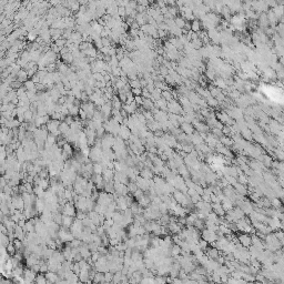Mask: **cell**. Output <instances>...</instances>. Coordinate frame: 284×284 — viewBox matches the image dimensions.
I'll return each instance as SVG.
<instances>
[{
  "label": "cell",
  "instance_id": "obj_1",
  "mask_svg": "<svg viewBox=\"0 0 284 284\" xmlns=\"http://www.w3.org/2000/svg\"><path fill=\"white\" fill-rule=\"evenodd\" d=\"M61 211H62L63 215H69V216H76V213H77V208L74 205L73 201H67L66 204L63 205L61 208Z\"/></svg>",
  "mask_w": 284,
  "mask_h": 284
},
{
  "label": "cell",
  "instance_id": "obj_2",
  "mask_svg": "<svg viewBox=\"0 0 284 284\" xmlns=\"http://www.w3.org/2000/svg\"><path fill=\"white\" fill-rule=\"evenodd\" d=\"M239 239V243L244 247H249L251 245V235L247 233H241L237 235Z\"/></svg>",
  "mask_w": 284,
  "mask_h": 284
},
{
  "label": "cell",
  "instance_id": "obj_3",
  "mask_svg": "<svg viewBox=\"0 0 284 284\" xmlns=\"http://www.w3.org/2000/svg\"><path fill=\"white\" fill-rule=\"evenodd\" d=\"M36 275H37V273L35 272V271H32L31 268H25L23 270V281L25 282H28V283H30V282H33L35 281V279H36Z\"/></svg>",
  "mask_w": 284,
  "mask_h": 284
},
{
  "label": "cell",
  "instance_id": "obj_4",
  "mask_svg": "<svg viewBox=\"0 0 284 284\" xmlns=\"http://www.w3.org/2000/svg\"><path fill=\"white\" fill-rule=\"evenodd\" d=\"M180 129H181V131L183 133L188 134V136H191L194 132V126H192L191 123H188V122H182L181 126H180Z\"/></svg>",
  "mask_w": 284,
  "mask_h": 284
},
{
  "label": "cell",
  "instance_id": "obj_5",
  "mask_svg": "<svg viewBox=\"0 0 284 284\" xmlns=\"http://www.w3.org/2000/svg\"><path fill=\"white\" fill-rule=\"evenodd\" d=\"M211 206H212V211L215 212L219 216H223L225 214V211L222 208L221 202H213V203H211Z\"/></svg>",
  "mask_w": 284,
  "mask_h": 284
},
{
  "label": "cell",
  "instance_id": "obj_6",
  "mask_svg": "<svg viewBox=\"0 0 284 284\" xmlns=\"http://www.w3.org/2000/svg\"><path fill=\"white\" fill-rule=\"evenodd\" d=\"M119 137L120 138H122L123 140H128L129 138H130V136H131L132 133H131V130L128 128L126 126H120V130H119Z\"/></svg>",
  "mask_w": 284,
  "mask_h": 284
},
{
  "label": "cell",
  "instance_id": "obj_7",
  "mask_svg": "<svg viewBox=\"0 0 284 284\" xmlns=\"http://www.w3.org/2000/svg\"><path fill=\"white\" fill-rule=\"evenodd\" d=\"M139 175L140 177H142V178H144V179H152L153 177H154V174H153V172L151 171V169L150 168H147V167H143V168L140 170V173H139Z\"/></svg>",
  "mask_w": 284,
  "mask_h": 284
},
{
  "label": "cell",
  "instance_id": "obj_8",
  "mask_svg": "<svg viewBox=\"0 0 284 284\" xmlns=\"http://www.w3.org/2000/svg\"><path fill=\"white\" fill-rule=\"evenodd\" d=\"M233 187V189L237 191V193H239L240 195H243V196H245V195H247V185H243V184L239 183V182H237V183L234 184V185H232Z\"/></svg>",
  "mask_w": 284,
  "mask_h": 284
},
{
  "label": "cell",
  "instance_id": "obj_9",
  "mask_svg": "<svg viewBox=\"0 0 284 284\" xmlns=\"http://www.w3.org/2000/svg\"><path fill=\"white\" fill-rule=\"evenodd\" d=\"M45 275H46L47 282H49V283H54V282H58L59 275L57 274V272H52V271H47Z\"/></svg>",
  "mask_w": 284,
  "mask_h": 284
},
{
  "label": "cell",
  "instance_id": "obj_10",
  "mask_svg": "<svg viewBox=\"0 0 284 284\" xmlns=\"http://www.w3.org/2000/svg\"><path fill=\"white\" fill-rule=\"evenodd\" d=\"M221 204H222V208L224 209V211H229V210H231V209H233L234 208V203L232 202L230 199H227V198H225L224 196V199L221 201Z\"/></svg>",
  "mask_w": 284,
  "mask_h": 284
},
{
  "label": "cell",
  "instance_id": "obj_11",
  "mask_svg": "<svg viewBox=\"0 0 284 284\" xmlns=\"http://www.w3.org/2000/svg\"><path fill=\"white\" fill-rule=\"evenodd\" d=\"M73 220H74L73 216L63 215L62 216V223H61V225L64 226V227H69V229H70L71 224L73 223Z\"/></svg>",
  "mask_w": 284,
  "mask_h": 284
},
{
  "label": "cell",
  "instance_id": "obj_12",
  "mask_svg": "<svg viewBox=\"0 0 284 284\" xmlns=\"http://www.w3.org/2000/svg\"><path fill=\"white\" fill-rule=\"evenodd\" d=\"M219 141L221 142L224 147H227V148H231V146L234 143V141H233L230 137H227V136H222V137L219 139Z\"/></svg>",
  "mask_w": 284,
  "mask_h": 284
},
{
  "label": "cell",
  "instance_id": "obj_13",
  "mask_svg": "<svg viewBox=\"0 0 284 284\" xmlns=\"http://www.w3.org/2000/svg\"><path fill=\"white\" fill-rule=\"evenodd\" d=\"M35 282L38 284H45L47 283V279H46V275L41 272H39V274L36 275V279H35Z\"/></svg>",
  "mask_w": 284,
  "mask_h": 284
},
{
  "label": "cell",
  "instance_id": "obj_14",
  "mask_svg": "<svg viewBox=\"0 0 284 284\" xmlns=\"http://www.w3.org/2000/svg\"><path fill=\"white\" fill-rule=\"evenodd\" d=\"M38 185H40L43 190H47L50 188V180L49 178H46V179H40V182Z\"/></svg>",
  "mask_w": 284,
  "mask_h": 284
},
{
  "label": "cell",
  "instance_id": "obj_15",
  "mask_svg": "<svg viewBox=\"0 0 284 284\" xmlns=\"http://www.w3.org/2000/svg\"><path fill=\"white\" fill-rule=\"evenodd\" d=\"M237 180L239 183L243 184V185H247V174H244L242 172L241 174H239L237 177Z\"/></svg>",
  "mask_w": 284,
  "mask_h": 284
},
{
  "label": "cell",
  "instance_id": "obj_16",
  "mask_svg": "<svg viewBox=\"0 0 284 284\" xmlns=\"http://www.w3.org/2000/svg\"><path fill=\"white\" fill-rule=\"evenodd\" d=\"M181 254V247L178 244H173L171 247V256H174V255H179Z\"/></svg>",
  "mask_w": 284,
  "mask_h": 284
},
{
  "label": "cell",
  "instance_id": "obj_17",
  "mask_svg": "<svg viewBox=\"0 0 284 284\" xmlns=\"http://www.w3.org/2000/svg\"><path fill=\"white\" fill-rule=\"evenodd\" d=\"M103 168L100 164V162H95L93 163V173L95 174H102Z\"/></svg>",
  "mask_w": 284,
  "mask_h": 284
},
{
  "label": "cell",
  "instance_id": "obj_18",
  "mask_svg": "<svg viewBox=\"0 0 284 284\" xmlns=\"http://www.w3.org/2000/svg\"><path fill=\"white\" fill-rule=\"evenodd\" d=\"M6 251H7V253H8L9 255H13V254L17 252L16 247H15V245H13V243L12 242H9V244L6 247Z\"/></svg>",
  "mask_w": 284,
  "mask_h": 284
},
{
  "label": "cell",
  "instance_id": "obj_19",
  "mask_svg": "<svg viewBox=\"0 0 284 284\" xmlns=\"http://www.w3.org/2000/svg\"><path fill=\"white\" fill-rule=\"evenodd\" d=\"M196 243H198V245H199V247H200L202 251H204L205 249L209 247V242H208V241H205L204 239H202V237H200V239L198 240V242H196Z\"/></svg>",
  "mask_w": 284,
  "mask_h": 284
},
{
  "label": "cell",
  "instance_id": "obj_20",
  "mask_svg": "<svg viewBox=\"0 0 284 284\" xmlns=\"http://www.w3.org/2000/svg\"><path fill=\"white\" fill-rule=\"evenodd\" d=\"M193 226H194L195 229H198V230H202V229H204L205 225H204V220H201V219H196L194 221V224H193Z\"/></svg>",
  "mask_w": 284,
  "mask_h": 284
},
{
  "label": "cell",
  "instance_id": "obj_21",
  "mask_svg": "<svg viewBox=\"0 0 284 284\" xmlns=\"http://www.w3.org/2000/svg\"><path fill=\"white\" fill-rule=\"evenodd\" d=\"M212 129V134L213 136H215L216 138H220L223 136V133H222V130L221 129H219V128H215V126H213V128H211Z\"/></svg>",
  "mask_w": 284,
  "mask_h": 284
},
{
  "label": "cell",
  "instance_id": "obj_22",
  "mask_svg": "<svg viewBox=\"0 0 284 284\" xmlns=\"http://www.w3.org/2000/svg\"><path fill=\"white\" fill-rule=\"evenodd\" d=\"M274 234H275V237H276V239L279 240L280 242H282V243H283L284 234H283V231H282L281 229H279V230H276V231L274 232Z\"/></svg>",
  "mask_w": 284,
  "mask_h": 284
},
{
  "label": "cell",
  "instance_id": "obj_23",
  "mask_svg": "<svg viewBox=\"0 0 284 284\" xmlns=\"http://www.w3.org/2000/svg\"><path fill=\"white\" fill-rule=\"evenodd\" d=\"M112 278H113V273L112 272H110V271L105 272V282H111Z\"/></svg>",
  "mask_w": 284,
  "mask_h": 284
},
{
  "label": "cell",
  "instance_id": "obj_24",
  "mask_svg": "<svg viewBox=\"0 0 284 284\" xmlns=\"http://www.w3.org/2000/svg\"><path fill=\"white\" fill-rule=\"evenodd\" d=\"M192 30L194 32L199 31L200 30V25H199V22L198 21H194L193 23H192Z\"/></svg>",
  "mask_w": 284,
  "mask_h": 284
},
{
  "label": "cell",
  "instance_id": "obj_25",
  "mask_svg": "<svg viewBox=\"0 0 284 284\" xmlns=\"http://www.w3.org/2000/svg\"><path fill=\"white\" fill-rule=\"evenodd\" d=\"M140 81H138V80H132L131 81V87L132 88H140Z\"/></svg>",
  "mask_w": 284,
  "mask_h": 284
},
{
  "label": "cell",
  "instance_id": "obj_26",
  "mask_svg": "<svg viewBox=\"0 0 284 284\" xmlns=\"http://www.w3.org/2000/svg\"><path fill=\"white\" fill-rule=\"evenodd\" d=\"M132 93H134L136 95H140L142 93V90L140 88H133L132 89Z\"/></svg>",
  "mask_w": 284,
  "mask_h": 284
}]
</instances>
